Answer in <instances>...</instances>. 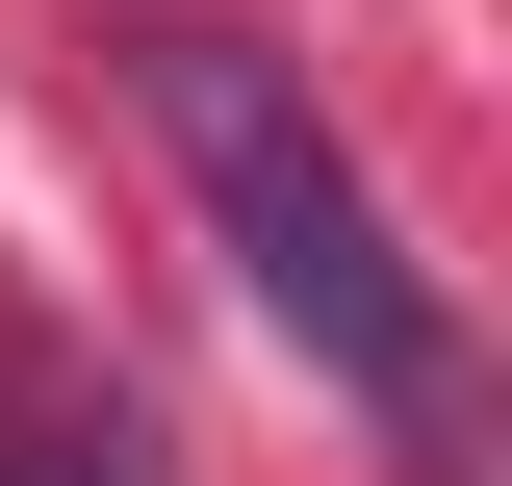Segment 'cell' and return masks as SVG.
Returning <instances> with one entry per match:
<instances>
[{"mask_svg": "<svg viewBox=\"0 0 512 486\" xmlns=\"http://www.w3.org/2000/svg\"><path fill=\"white\" fill-rule=\"evenodd\" d=\"M103 52H128V103H154V154H180L205 256L308 333V384H359L410 461H461V307H436V256H410V205L359 180V128L256 52V26H205V0H154V26H103Z\"/></svg>", "mask_w": 512, "mask_h": 486, "instance_id": "1", "label": "cell"}, {"mask_svg": "<svg viewBox=\"0 0 512 486\" xmlns=\"http://www.w3.org/2000/svg\"><path fill=\"white\" fill-rule=\"evenodd\" d=\"M0 486H154V410H128L26 282H0Z\"/></svg>", "mask_w": 512, "mask_h": 486, "instance_id": "2", "label": "cell"}]
</instances>
